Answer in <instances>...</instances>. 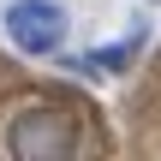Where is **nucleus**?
Segmentation results:
<instances>
[{
    "instance_id": "nucleus-1",
    "label": "nucleus",
    "mask_w": 161,
    "mask_h": 161,
    "mask_svg": "<svg viewBox=\"0 0 161 161\" xmlns=\"http://www.w3.org/2000/svg\"><path fill=\"white\" fill-rule=\"evenodd\" d=\"M84 143V125L72 108H54V102H30L12 114L6 125V149L18 161H66L72 149Z\"/></svg>"
},
{
    "instance_id": "nucleus-3",
    "label": "nucleus",
    "mask_w": 161,
    "mask_h": 161,
    "mask_svg": "<svg viewBox=\"0 0 161 161\" xmlns=\"http://www.w3.org/2000/svg\"><path fill=\"white\" fill-rule=\"evenodd\" d=\"M131 54H137V36H131V42H108V48H96V54H84V60H66V66H72V72H78V66H84V72H125Z\"/></svg>"
},
{
    "instance_id": "nucleus-2",
    "label": "nucleus",
    "mask_w": 161,
    "mask_h": 161,
    "mask_svg": "<svg viewBox=\"0 0 161 161\" xmlns=\"http://www.w3.org/2000/svg\"><path fill=\"white\" fill-rule=\"evenodd\" d=\"M0 24H6V42L18 54H54L66 42V30H72V18H66L60 0H12Z\"/></svg>"
}]
</instances>
